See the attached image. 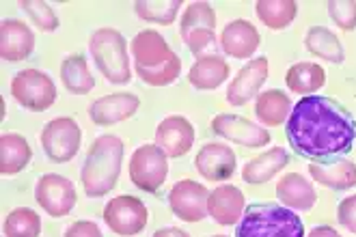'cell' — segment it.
<instances>
[{"mask_svg":"<svg viewBox=\"0 0 356 237\" xmlns=\"http://www.w3.org/2000/svg\"><path fill=\"white\" fill-rule=\"evenodd\" d=\"M289 145L307 158H330L352 149L356 125L352 115L330 97L300 99L287 119Z\"/></svg>","mask_w":356,"mask_h":237,"instance_id":"obj_1","label":"cell"},{"mask_svg":"<svg viewBox=\"0 0 356 237\" xmlns=\"http://www.w3.org/2000/svg\"><path fill=\"white\" fill-rule=\"evenodd\" d=\"M136 76L149 86L173 84L181 74V60L156 31H140L132 39Z\"/></svg>","mask_w":356,"mask_h":237,"instance_id":"obj_2","label":"cell"},{"mask_svg":"<svg viewBox=\"0 0 356 237\" xmlns=\"http://www.w3.org/2000/svg\"><path fill=\"white\" fill-rule=\"evenodd\" d=\"M123 162V140L115 134L97 136L82 166V186L87 197L99 199L115 190Z\"/></svg>","mask_w":356,"mask_h":237,"instance_id":"obj_3","label":"cell"},{"mask_svg":"<svg viewBox=\"0 0 356 237\" xmlns=\"http://www.w3.org/2000/svg\"><path fill=\"white\" fill-rule=\"evenodd\" d=\"M238 237H305V227L294 209L275 203H259L244 211Z\"/></svg>","mask_w":356,"mask_h":237,"instance_id":"obj_4","label":"cell"},{"mask_svg":"<svg viewBox=\"0 0 356 237\" xmlns=\"http://www.w3.org/2000/svg\"><path fill=\"white\" fill-rule=\"evenodd\" d=\"M89 50L99 74L111 84H128L132 78L128 43L115 28H97L89 39Z\"/></svg>","mask_w":356,"mask_h":237,"instance_id":"obj_5","label":"cell"},{"mask_svg":"<svg viewBox=\"0 0 356 237\" xmlns=\"http://www.w3.org/2000/svg\"><path fill=\"white\" fill-rule=\"evenodd\" d=\"M181 41L193 54H201L216 43V13L209 3H191L179 24Z\"/></svg>","mask_w":356,"mask_h":237,"instance_id":"obj_6","label":"cell"},{"mask_svg":"<svg viewBox=\"0 0 356 237\" xmlns=\"http://www.w3.org/2000/svg\"><path fill=\"white\" fill-rule=\"evenodd\" d=\"M13 99L33 113H44L56 99V86L52 78L39 70H22L11 82Z\"/></svg>","mask_w":356,"mask_h":237,"instance_id":"obj_7","label":"cell"},{"mask_svg":"<svg viewBox=\"0 0 356 237\" xmlns=\"http://www.w3.org/2000/svg\"><path fill=\"white\" fill-rule=\"evenodd\" d=\"M169 177V156L158 145H140L130 160V181L143 192H158Z\"/></svg>","mask_w":356,"mask_h":237,"instance_id":"obj_8","label":"cell"},{"mask_svg":"<svg viewBox=\"0 0 356 237\" xmlns=\"http://www.w3.org/2000/svg\"><path fill=\"white\" fill-rule=\"evenodd\" d=\"M39 140L52 162H70L80 151L82 129L72 117H56L41 129Z\"/></svg>","mask_w":356,"mask_h":237,"instance_id":"obj_9","label":"cell"},{"mask_svg":"<svg viewBox=\"0 0 356 237\" xmlns=\"http://www.w3.org/2000/svg\"><path fill=\"white\" fill-rule=\"evenodd\" d=\"M147 220H149V211L145 207V203L136 197H128V194L115 197L104 207V222H106V227L113 233L121 237L138 235L147 227Z\"/></svg>","mask_w":356,"mask_h":237,"instance_id":"obj_10","label":"cell"},{"mask_svg":"<svg viewBox=\"0 0 356 237\" xmlns=\"http://www.w3.org/2000/svg\"><path fill=\"white\" fill-rule=\"evenodd\" d=\"M76 188L74 183L56 175V172H46L37 179L35 186V201L39 203L41 209H46L48 215L52 218H63L76 207Z\"/></svg>","mask_w":356,"mask_h":237,"instance_id":"obj_11","label":"cell"},{"mask_svg":"<svg viewBox=\"0 0 356 237\" xmlns=\"http://www.w3.org/2000/svg\"><path fill=\"white\" fill-rule=\"evenodd\" d=\"M209 190L195 179H181L169 194V205L184 222H201L207 215Z\"/></svg>","mask_w":356,"mask_h":237,"instance_id":"obj_12","label":"cell"},{"mask_svg":"<svg viewBox=\"0 0 356 237\" xmlns=\"http://www.w3.org/2000/svg\"><path fill=\"white\" fill-rule=\"evenodd\" d=\"M212 132L227 138V140H234L238 145L250 147V149H261L270 142V134L268 129L253 123V121H246L242 117L236 115H218L212 119Z\"/></svg>","mask_w":356,"mask_h":237,"instance_id":"obj_13","label":"cell"},{"mask_svg":"<svg viewBox=\"0 0 356 237\" xmlns=\"http://www.w3.org/2000/svg\"><path fill=\"white\" fill-rule=\"evenodd\" d=\"M195 166L203 179L225 181L236 172L238 158H236V151H232V147H227L222 142H207L197 154Z\"/></svg>","mask_w":356,"mask_h":237,"instance_id":"obj_14","label":"cell"},{"mask_svg":"<svg viewBox=\"0 0 356 237\" xmlns=\"http://www.w3.org/2000/svg\"><path fill=\"white\" fill-rule=\"evenodd\" d=\"M268 72H270V65L266 56H257L253 60H248L236 76V80L229 84L227 101L232 106H246L250 99L259 95V89L268 80Z\"/></svg>","mask_w":356,"mask_h":237,"instance_id":"obj_15","label":"cell"},{"mask_svg":"<svg viewBox=\"0 0 356 237\" xmlns=\"http://www.w3.org/2000/svg\"><path fill=\"white\" fill-rule=\"evenodd\" d=\"M156 145L169 158H181L195 145V127L181 115L166 117L156 129Z\"/></svg>","mask_w":356,"mask_h":237,"instance_id":"obj_16","label":"cell"},{"mask_svg":"<svg viewBox=\"0 0 356 237\" xmlns=\"http://www.w3.org/2000/svg\"><path fill=\"white\" fill-rule=\"evenodd\" d=\"M140 106V99L134 93H115V95H104L95 99L89 106V117L95 125H115L121 121H128L136 115Z\"/></svg>","mask_w":356,"mask_h":237,"instance_id":"obj_17","label":"cell"},{"mask_svg":"<svg viewBox=\"0 0 356 237\" xmlns=\"http://www.w3.org/2000/svg\"><path fill=\"white\" fill-rule=\"evenodd\" d=\"M35 50V33L22 19H5L0 24V56L9 63L26 60Z\"/></svg>","mask_w":356,"mask_h":237,"instance_id":"obj_18","label":"cell"},{"mask_svg":"<svg viewBox=\"0 0 356 237\" xmlns=\"http://www.w3.org/2000/svg\"><path fill=\"white\" fill-rule=\"evenodd\" d=\"M259 31L248 19H234L220 33V48L234 58H250L259 48Z\"/></svg>","mask_w":356,"mask_h":237,"instance_id":"obj_19","label":"cell"},{"mask_svg":"<svg viewBox=\"0 0 356 237\" xmlns=\"http://www.w3.org/2000/svg\"><path fill=\"white\" fill-rule=\"evenodd\" d=\"M207 215L222 227H234L244 215V194L236 186H218L209 192Z\"/></svg>","mask_w":356,"mask_h":237,"instance_id":"obj_20","label":"cell"},{"mask_svg":"<svg viewBox=\"0 0 356 237\" xmlns=\"http://www.w3.org/2000/svg\"><path fill=\"white\" fill-rule=\"evenodd\" d=\"M309 175L330 190H348L356 186V164L346 158L311 162Z\"/></svg>","mask_w":356,"mask_h":237,"instance_id":"obj_21","label":"cell"},{"mask_svg":"<svg viewBox=\"0 0 356 237\" xmlns=\"http://www.w3.org/2000/svg\"><path fill=\"white\" fill-rule=\"evenodd\" d=\"M277 199L287 209L309 211L318 201L316 188H313L300 172H287L277 183Z\"/></svg>","mask_w":356,"mask_h":237,"instance_id":"obj_22","label":"cell"},{"mask_svg":"<svg viewBox=\"0 0 356 237\" xmlns=\"http://www.w3.org/2000/svg\"><path fill=\"white\" fill-rule=\"evenodd\" d=\"M229 78V65L218 54H201L188 72V82L199 91H214Z\"/></svg>","mask_w":356,"mask_h":237,"instance_id":"obj_23","label":"cell"},{"mask_svg":"<svg viewBox=\"0 0 356 237\" xmlns=\"http://www.w3.org/2000/svg\"><path fill=\"white\" fill-rule=\"evenodd\" d=\"M289 158H287V151L283 147H272L270 151H264L261 156L248 160L246 166L242 168V179L246 183H253V186H261L266 181H270L275 175L287 166Z\"/></svg>","mask_w":356,"mask_h":237,"instance_id":"obj_24","label":"cell"},{"mask_svg":"<svg viewBox=\"0 0 356 237\" xmlns=\"http://www.w3.org/2000/svg\"><path fill=\"white\" fill-rule=\"evenodd\" d=\"M33 158V149L22 134L7 132L0 136V172L3 175H17L24 170Z\"/></svg>","mask_w":356,"mask_h":237,"instance_id":"obj_25","label":"cell"},{"mask_svg":"<svg viewBox=\"0 0 356 237\" xmlns=\"http://www.w3.org/2000/svg\"><path fill=\"white\" fill-rule=\"evenodd\" d=\"M285 84L291 93L309 97L326 84V72L318 63H296L287 70Z\"/></svg>","mask_w":356,"mask_h":237,"instance_id":"obj_26","label":"cell"},{"mask_svg":"<svg viewBox=\"0 0 356 237\" xmlns=\"http://www.w3.org/2000/svg\"><path fill=\"white\" fill-rule=\"evenodd\" d=\"M60 80H63V86L74 95H87L95 86V78L89 72L87 58L82 54H70L67 58H63Z\"/></svg>","mask_w":356,"mask_h":237,"instance_id":"obj_27","label":"cell"},{"mask_svg":"<svg viewBox=\"0 0 356 237\" xmlns=\"http://www.w3.org/2000/svg\"><path fill=\"white\" fill-rule=\"evenodd\" d=\"M255 115L264 125H270V127L283 125L291 115V99L287 97V93L279 89L264 91L257 95Z\"/></svg>","mask_w":356,"mask_h":237,"instance_id":"obj_28","label":"cell"},{"mask_svg":"<svg viewBox=\"0 0 356 237\" xmlns=\"http://www.w3.org/2000/svg\"><path fill=\"white\" fill-rule=\"evenodd\" d=\"M305 46L311 54H316L328 63L341 65L346 60V52H343V43L339 41V37L332 31H328L326 26H313L309 28L307 37H305Z\"/></svg>","mask_w":356,"mask_h":237,"instance_id":"obj_29","label":"cell"},{"mask_svg":"<svg viewBox=\"0 0 356 237\" xmlns=\"http://www.w3.org/2000/svg\"><path fill=\"white\" fill-rule=\"evenodd\" d=\"M257 15L270 31H283L294 22L298 5L294 0H259Z\"/></svg>","mask_w":356,"mask_h":237,"instance_id":"obj_30","label":"cell"},{"mask_svg":"<svg viewBox=\"0 0 356 237\" xmlns=\"http://www.w3.org/2000/svg\"><path fill=\"white\" fill-rule=\"evenodd\" d=\"M5 237H39L41 218L31 207H17L5 218Z\"/></svg>","mask_w":356,"mask_h":237,"instance_id":"obj_31","label":"cell"},{"mask_svg":"<svg viewBox=\"0 0 356 237\" xmlns=\"http://www.w3.org/2000/svg\"><path fill=\"white\" fill-rule=\"evenodd\" d=\"M136 13L145 22H156V24H173L181 3L179 0H138L134 5Z\"/></svg>","mask_w":356,"mask_h":237,"instance_id":"obj_32","label":"cell"},{"mask_svg":"<svg viewBox=\"0 0 356 237\" xmlns=\"http://www.w3.org/2000/svg\"><path fill=\"white\" fill-rule=\"evenodd\" d=\"M24 13H29V17L33 19V24L44 31V33H54L58 28V17L54 13V9L48 3H39V0H22L19 3Z\"/></svg>","mask_w":356,"mask_h":237,"instance_id":"obj_33","label":"cell"},{"mask_svg":"<svg viewBox=\"0 0 356 237\" xmlns=\"http://www.w3.org/2000/svg\"><path fill=\"white\" fill-rule=\"evenodd\" d=\"M328 13H330V19L341 31H354L356 28V3L354 0H330Z\"/></svg>","mask_w":356,"mask_h":237,"instance_id":"obj_34","label":"cell"},{"mask_svg":"<svg viewBox=\"0 0 356 237\" xmlns=\"http://www.w3.org/2000/svg\"><path fill=\"white\" fill-rule=\"evenodd\" d=\"M337 218H339L341 227H346L350 233H356V194H352V197H348L339 203Z\"/></svg>","mask_w":356,"mask_h":237,"instance_id":"obj_35","label":"cell"},{"mask_svg":"<svg viewBox=\"0 0 356 237\" xmlns=\"http://www.w3.org/2000/svg\"><path fill=\"white\" fill-rule=\"evenodd\" d=\"M65 237H104L99 227L91 220H78L74 222L67 231H65Z\"/></svg>","mask_w":356,"mask_h":237,"instance_id":"obj_36","label":"cell"},{"mask_svg":"<svg viewBox=\"0 0 356 237\" xmlns=\"http://www.w3.org/2000/svg\"><path fill=\"white\" fill-rule=\"evenodd\" d=\"M154 237H191L184 229H177V227H166V229H158L154 233Z\"/></svg>","mask_w":356,"mask_h":237,"instance_id":"obj_37","label":"cell"},{"mask_svg":"<svg viewBox=\"0 0 356 237\" xmlns=\"http://www.w3.org/2000/svg\"><path fill=\"white\" fill-rule=\"evenodd\" d=\"M307 237H341V235L332 227H316V229H311V233Z\"/></svg>","mask_w":356,"mask_h":237,"instance_id":"obj_38","label":"cell"},{"mask_svg":"<svg viewBox=\"0 0 356 237\" xmlns=\"http://www.w3.org/2000/svg\"><path fill=\"white\" fill-rule=\"evenodd\" d=\"M214 237H229V235H214Z\"/></svg>","mask_w":356,"mask_h":237,"instance_id":"obj_39","label":"cell"}]
</instances>
